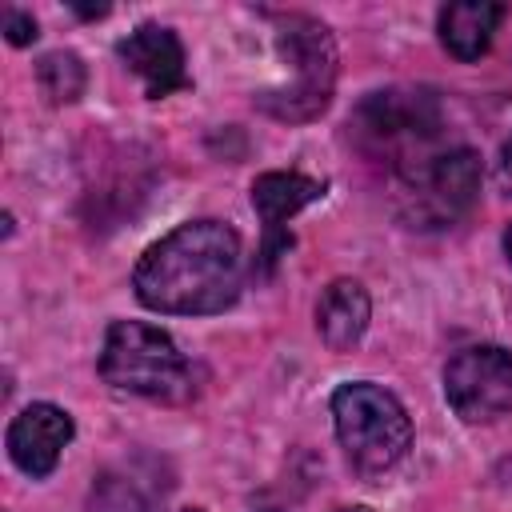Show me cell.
<instances>
[{
  "label": "cell",
  "mask_w": 512,
  "mask_h": 512,
  "mask_svg": "<svg viewBox=\"0 0 512 512\" xmlns=\"http://www.w3.org/2000/svg\"><path fill=\"white\" fill-rule=\"evenodd\" d=\"M72 436H76L72 416L48 400H36L20 408L8 424V456L24 476L44 480L60 464V452L68 448Z\"/></svg>",
  "instance_id": "obj_8"
},
{
  "label": "cell",
  "mask_w": 512,
  "mask_h": 512,
  "mask_svg": "<svg viewBox=\"0 0 512 512\" xmlns=\"http://www.w3.org/2000/svg\"><path fill=\"white\" fill-rule=\"evenodd\" d=\"M352 132L360 136L364 148L372 152H392L400 172L412 168V148L420 152L436 132H440V100L424 88H388L372 92L356 116ZM424 156V152H420Z\"/></svg>",
  "instance_id": "obj_5"
},
{
  "label": "cell",
  "mask_w": 512,
  "mask_h": 512,
  "mask_svg": "<svg viewBox=\"0 0 512 512\" xmlns=\"http://www.w3.org/2000/svg\"><path fill=\"white\" fill-rule=\"evenodd\" d=\"M500 20H504V4H496V0H456V4H444L440 20H436L440 44L456 60L472 64V60H480L492 48V36H496Z\"/></svg>",
  "instance_id": "obj_12"
},
{
  "label": "cell",
  "mask_w": 512,
  "mask_h": 512,
  "mask_svg": "<svg viewBox=\"0 0 512 512\" xmlns=\"http://www.w3.org/2000/svg\"><path fill=\"white\" fill-rule=\"evenodd\" d=\"M336 512H372V508H360V504H352V508H336Z\"/></svg>",
  "instance_id": "obj_17"
},
{
  "label": "cell",
  "mask_w": 512,
  "mask_h": 512,
  "mask_svg": "<svg viewBox=\"0 0 512 512\" xmlns=\"http://www.w3.org/2000/svg\"><path fill=\"white\" fill-rule=\"evenodd\" d=\"M320 196H324V184L312 180V176H304V172H264V176L252 180V208H256V216L264 224V248H260L264 264H272L292 244V236L284 232V224L300 208L316 204Z\"/></svg>",
  "instance_id": "obj_10"
},
{
  "label": "cell",
  "mask_w": 512,
  "mask_h": 512,
  "mask_svg": "<svg viewBox=\"0 0 512 512\" xmlns=\"http://www.w3.org/2000/svg\"><path fill=\"white\" fill-rule=\"evenodd\" d=\"M444 400L464 424H488L512 408V352L500 344L460 348L444 364Z\"/></svg>",
  "instance_id": "obj_6"
},
{
  "label": "cell",
  "mask_w": 512,
  "mask_h": 512,
  "mask_svg": "<svg viewBox=\"0 0 512 512\" xmlns=\"http://www.w3.org/2000/svg\"><path fill=\"white\" fill-rule=\"evenodd\" d=\"M408 196H412V220L448 224L456 220L480 192V156L472 148H448L428 156L420 168L404 172Z\"/></svg>",
  "instance_id": "obj_7"
},
{
  "label": "cell",
  "mask_w": 512,
  "mask_h": 512,
  "mask_svg": "<svg viewBox=\"0 0 512 512\" xmlns=\"http://www.w3.org/2000/svg\"><path fill=\"white\" fill-rule=\"evenodd\" d=\"M100 376L120 392L152 396V400H180L192 392V368L184 352L164 328L144 320L108 324L100 348Z\"/></svg>",
  "instance_id": "obj_3"
},
{
  "label": "cell",
  "mask_w": 512,
  "mask_h": 512,
  "mask_svg": "<svg viewBox=\"0 0 512 512\" xmlns=\"http://www.w3.org/2000/svg\"><path fill=\"white\" fill-rule=\"evenodd\" d=\"M496 188H500L504 196H512V136L504 140V148H500V156H496Z\"/></svg>",
  "instance_id": "obj_15"
},
{
  "label": "cell",
  "mask_w": 512,
  "mask_h": 512,
  "mask_svg": "<svg viewBox=\"0 0 512 512\" xmlns=\"http://www.w3.org/2000/svg\"><path fill=\"white\" fill-rule=\"evenodd\" d=\"M4 32H8V44L24 48V44L36 40V20H32L28 12H20V8H8V12H4Z\"/></svg>",
  "instance_id": "obj_14"
},
{
  "label": "cell",
  "mask_w": 512,
  "mask_h": 512,
  "mask_svg": "<svg viewBox=\"0 0 512 512\" xmlns=\"http://www.w3.org/2000/svg\"><path fill=\"white\" fill-rule=\"evenodd\" d=\"M244 288V248L224 220H184L144 248L132 292L164 316H212L236 304Z\"/></svg>",
  "instance_id": "obj_1"
},
{
  "label": "cell",
  "mask_w": 512,
  "mask_h": 512,
  "mask_svg": "<svg viewBox=\"0 0 512 512\" xmlns=\"http://www.w3.org/2000/svg\"><path fill=\"white\" fill-rule=\"evenodd\" d=\"M276 52L292 64V84L256 96V104L276 120H312L328 108L336 88V40L316 16L292 12L276 28Z\"/></svg>",
  "instance_id": "obj_4"
},
{
  "label": "cell",
  "mask_w": 512,
  "mask_h": 512,
  "mask_svg": "<svg viewBox=\"0 0 512 512\" xmlns=\"http://www.w3.org/2000/svg\"><path fill=\"white\" fill-rule=\"evenodd\" d=\"M40 88L52 104H72L84 92V64L76 52H48L36 68Z\"/></svg>",
  "instance_id": "obj_13"
},
{
  "label": "cell",
  "mask_w": 512,
  "mask_h": 512,
  "mask_svg": "<svg viewBox=\"0 0 512 512\" xmlns=\"http://www.w3.org/2000/svg\"><path fill=\"white\" fill-rule=\"evenodd\" d=\"M120 60L128 72L144 80V96L160 100L176 88H188V68H184V44L172 28L164 24H140L116 44Z\"/></svg>",
  "instance_id": "obj_9"
},
{
  "label": "cell",
  "mask_w": 512,
  "mask_h": 512,
  "mask_svg": "<svg viewBox=\"0 0 512 512\" xmlns=\"http://www.w3.org/2000/svg\"><path fill=\"white\" fill-rule=\"evenodd\" d=\"M332 424L348 464L360 476L392 472L412 448L408 408L372 380H348L332 392Z\"/></svg>",
  "instance_id": "obj_2"
},
{
  "label": "cell",
  "mask_w": 512,
  "mask_h": 512,
  "mask_svg": "<svg viewBox=\"0 0 512 512\" xmlns=\"http://www.w3.org/2000/svg\"><path fill=\"white\" fill-rule=\"evenodd\" d=\"M504 256H508V264H512V224L504 228Z\"/></svg>",
  "instance_id": "obj_16"
},
{
  "label": "cell",
  "mask_w": 512,
  "mask_h": 512,
  "mask_svg": "<svg viewBox=\"0 0 512 512\" xmlns=\"http://www.w3.org/2000/svg\"><path fill=\"white\" fill-rule=\"evenodd\" d=\"M372 316V300L360 280H332L316 300V332L332 352H348L360 344Z\"/></svg>",
  "instance_id": "obj_11"
},
{
  "label": "cell",
  "mask_w": 512,
  "mask_h": 512,
  "mask_svg": "<svg viewBox=\"0 0 512 512\" xmlns=\"http://www.w3.org/2000/svg\"><path fill=\"white\" fill-rule=\"evenodd\" d=\"M180 512H204V508H180Z\"/></svg>",
  "instance_id": "obj_18"
}]
</instances>
